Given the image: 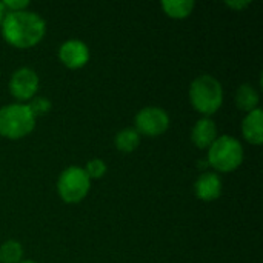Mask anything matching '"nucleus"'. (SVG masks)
I'll return each instance as SVG.
<instances>
[{"instance_id": "nucleus-1", "label": "nucleus", "mask_w": 263, "mask_h": 263, "mask_svg": "<svg viewBox=\"0 0 263 263\" xmlns=\"http://www.w3.org/2000/svg\"><path fill=\"white\" fill-rule=\"evenodd\" d=\"M3 39L20 49L37 45L46 34V22L34 11H6L0 23Z\"/></svg>"}, {"instance_id": "nucleus-2", "label": "nucleus", "mask_w": 263, "mask_h": 263, "mask_svg": "<svg viewBox=\"0 0 263 263\" xmlns=\"http://www.w3.org/2000/svg\"><path fill=\"white\" fill-rule=\"evenodd\" d=\"M190 102L194 109L205 117L213 116L223 102L222 83L211 74H202L191 82Z\"/></svg>"}, {"instance_id": "nucleus-3", "label": "nucleus", "mask_w": 263, "mask_h": 263, "mask_svg": "<svg viewBox=\"0 0 263 263\" xmlns=\"http://www.w3.org/2000/svg\"><path fill=\"white\" fill-rule=\"evenodd\" d=\"M243 156V146L239 139L230 134H223L217 136V139L210 145L206 162L216 171L231 173L242 165Z\"/></svg>"}, {"instance_id": "nucleus-4", "label": "nucleus", "mask_w": 263, "mask_h": 263, "mask_svg": "<svg viewBox=\"0 0 263 263\" xmlns=\"http://www.w3.org/2000/svg\"><path fill=\"white\" fill-rule=\"evenodd\" d=\"M35 126V116L28 103L15 102L0 108V136L6 139H22Z\"/></svg>"}, {"instance_id": "nucleus-5", "label": "nucleus", "mask_w": 263, "mask_h": 263, "mask_svg": "<svg viewBox=\"0 0 263 263\" xmlns=\"http://www.w3.org/2000/svg\"><path fill=\"white\" fill-rule=\"evenodd\" d=\"M91 188V179L82 166L65 168L57 179V191L63 202L77 203L83 200Z\"/></svg>"}, {"instance_id": "nucleus-6", "label": "nucleus", "mask_w": 263, "mask_h": 263, "mask_svg": "<svg viewBox=\"0 0 263 263\" xmlns=\"http://www.w3.org/2000/svg\"><path fill=\"white\" fill-rule=\"evenodd\" d=\"M170 128V116L160 106H145L134 117V129L148 137H157Z\"/></svg>"}, {"instance_id": "nucleus-7", "label": "nucleus", "mask_w": 263, "mask_h": 263, "mask_svg": "<svg viewBox=\"0 0 263 263\" xmlns=\"http://www.w3.org/2000/svg\"><path fill=\"white\" fill-rule=\"evenodd\" d=\"M39 83H40L39 74L29 66H22L12 72L9 79V91L17 100L26 103L35 96L39 89Z\"/></svg>"}, {"instance_id": "nucleus-8", "label": "nucleus", "mask_w": 263, "mask_h": 263, "mask_svg": "<svg viewBox=\"0 0 263 263\" xmlns=\"http://www.w3.org/2000/svg\"><path fill=\"white\" fill-rule=\"evenodd\" d=\"M89 48L85 42L79 39H69L63 42L59 48V59L62 63L71 69L85 66L89 62Z\"/></svg>"}, {"instance_id": "nucleus-9", "label": "nucleus", "mask_w": 263, "mask_h": 263, "mask_svg": "<svg viewBox=\"0 0 263 263\" xmlns=\"http://www.w3.org/2000/svg\"><path fill=\"white\" fill-rule=\"evenodd\" d=\"M223 190L222 179L217 173L203 171L194 182V193L203 202H213L220 197Z\"/></svg>"}, {"instance_id": "nucleus-10", "label": "nucleus", "mask_w": 263, "mask_h": 263, "mask_svg": "<svg viewBox=\"0 0 263 263\" xmlns=\"http://www.w3.org/2000/svg\"><path fill=\"white\" fill-rule=\"evenodd\" d=\"M216 139H217V126L211 117H202L194 123V126L191 129V142L197 148L208 149L210 145Z\"/></svg>"}, {"instance_id": "nucleus-11", "label": "nucleus", "mask_w": 263, "mask_h": 263, "mask_svg": "<svg viewBox=\"0 0 263 263\" xmlns=\"http://www.w3.org/2000/svg\"><path fill=\"white\" fill-rule=\"evenodd\" d=\"M242 134L253 145H260L262 143L263 111L260 108H256V109L247 112L245 119L242 120Z\"/></svg>"}, {"instance_id": "nucleus-12", "label": "nucleus", "mask_w": 263, "mask_h": 263, "mask_svg": "<svg viewBox=\"0 0 263 263\" xmlns=\"http://www.w3.org/2000/svg\"><path fill=\"white\" fill-rule=\"evenodd\" d=\"M259 100H260L259 99V92H257V89L251 83H243L236 91L234 102H236V106L240 111L250 112V111L259 108Z\"/></svg>"}, {"instance_id": "nucleus-13", "label": "nucleus", "mask_w": 263, "mask_h": 263, "mask_svg": "<svg viewBox=\"0 0 263 263\" xmlns=\"http://www.w3.org/2000/svg\"><path fill=\"white\" fill-rule=\"evenodd\" d=\"M162 9L173 18H183L190 15L196 6L194 0H162Z\"/></svg>"}, {"instance_id": "nucleus-14", "label": "nucleus", "mask_w": 263, "mask_h": 263, "mask_svg": "<svg viewBox=\"0 0 263 263\" xmlns=\"http://www.w3.org/2000/svg\"><path fill=\"white\" fill-rule=\"evenodd\" d=\"M116 148L122 153H133L140 143V134L134 128H123L116 134Z\"/></svg>"}, {"instance_id": "nucleus-15", "label": "nucleus", "mask_w": 263, "mask_h": 263, "mask_svg": "<svg viewBox=\"0 0 263 263\" xmlns=\"http://www.w3.org/2000/svg\"><path fill=\"white\" fill-rule=\"evenodd\" d=\"M23 257V247L17 240H6L0 245V263H18Z\"/></svg>"}, {"instance_id": "nucleus-16", "label": "nucleus", "mask_w": 263, "mask_h": 263, "mask_svg": "<svg viewBox=\"0 0 263 263\" xmlns=\"http://www.w3.org/2000/svg\"><path fill=\"white\" fill-rule=\"evenodd\" d=\"M28 106H29V109L32 111V114H34L35 119H37V117H40V116L48 114L49 109H51V106H52V103H51V100H49L48 97L34 96V97L28 102Z\"/></svg>"}, {"instance_id": "nucleus-17", "label": "nucleus", "mask_w": 263, "mask_h": 263, "mask_svg": "<svg viewBox=\"0 0 263 263\" xmlns=\"http://www.w3.org/2000/svg\"><path fill=\"white\" fill-rule=\"evenodd\" d=\"M85 173L88 174L89 179H100L106 173V163L102 159H91L85 165Z\"/></svg>"}, {"instance_id": "nucleus-18", "label": "nucleus", "mask_w": 263, "mask_h": 263, "mask_svg": "<svg viewBox=\"0 0 263 263\" xmlns=\"http://www.w3.org/2000/svg\"><path fill=\"white\" fill-rule=\"evenodd\" d=\"M2 5L8 11H23V9H26L29 2L28 0H3Z\"/></svg>"}, {"instance_id": "nucleus-19", "label": "nucleus", "mask_w": 263, "mask_h": 263, "mask_svg": "<svg viewBox=\"0 0 263 263\" xmlns=\"http://www.w3.org/2000/svg\"><path fill=\"white\" fill-rule=\"evenodd\" d=\"M250 3H251V2H248V0H239V2H237V0H228V2H227L228 6H231V8H234V9H239V11L243 9V8H247Z\"/></svg>"}, {"instance_id": "nucleus-20", "label": "nucleus", "mask_w": 263, "mask_h": 263, "mask_svg": "<svg viewBox=\"0 0 263 263\" xmlns=\"http://www.w3.org/2000/svg\"><path fill=\"white\" fill-rule=\"evenodd\" d=\"M3 15H5V8H3V5H2V2H0V23H2V20H3Z\"/></svg>"}, {"instance_id": "nucleus-21", "label": "nucleus", "mask_w": 263, "mask_h": 263, "mask_svg": "<svg viewBox=\"0 0 263 263\" xmlns=\"http://www.w3.org/2000/svg\"><path fill=\"white\" fill-rule=\"evenodd\" d=\"M18 263H37V262H32V260H22V262Z\"/></svg>"}]
</instances>
